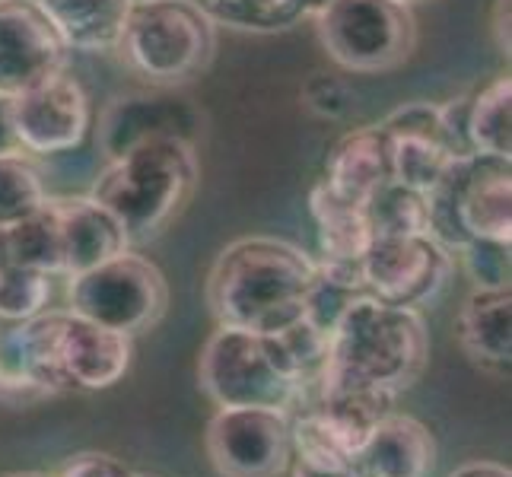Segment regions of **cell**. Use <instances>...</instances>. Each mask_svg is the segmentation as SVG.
Masks as SVG:
<instances>
[{
    "instance_id": "1",
    "label": "cell",
    "mask_w": 512,
    "mask_h": 477,
    "mask_svg": "<svg viewBox=\"0 0 512 477\" xmlns=\"http://www.w3.org/2000/svg\"><path fill=\"white\" fill-rule=\"evenodd\" d=\"M430 363V331L420 309L360 293L331 328L319 392H366L398 401Z\"/></svg>"
},
{
    "instance_id": "2",
    "label": "cell",
    "mask_w": 512,
    "mask_h": 477,
    "mask_svg": "<svg viewBox=\"0 0 512 477\" xmlns=\"http://www.w3.org/2000/svg\"><path fill=\"white\" fill-rule=\"evenodd\" d=\"M315 277V258L274 236L229 242L207 274V306L217 325L277 334L299 322Z\"/></svg>"
},
{
    "instance_id": "3",
    "label": "cell",
    "mask_w": 512,
    "mask_h": 477,
    "mask_svg": "<svg viewBox=\"0 0 512 477\" xmlns=\"http://www.w3.org/2000/svg\"><path fill=\"white\" fill-rule=\"evenodd\" d=\"M201 182L194 144L153 140L115 159H105L90 198L121 223L131 245L150 242L182 214Z\"/></svg>"
},
{
    "instance_id": "4",
    "label": "cell",
    "mask_w": 512,
    "mask_h": 477,
    "mask_svg": "<svg viewBox=\"0 0 512 477\" xmlns=\"http://www.w3.org/2000/svg\"><path fill=\"white\" fill-rule=\"evenodd\" d=\"M115 51L134 77L179 90L214 61L217 26L191 0H134Z\"/></svg>"
},
{
    "instance_id": "5",
    "label": "cell",
    "mask_w": 512,
    "mask_h": 477,
    "mask_svg": "<svg viewBox=\"0 0 512 477\" xmlns=\"http://www.w3.org/2000/svg\"><path fill=\"white\" fill-rule=\"evenodd\" d=\"M430 236L458 252L471 239L512 242V166L497 156H458L427 191Z\"/></svg>"
},
{
    "instance_id": "6",
    "label": "cell",
    "mask_w": 512,
    "mask_h": 477,
    "mask_svg": "<svg viewBox=\"0 0 512 477\" xmlns=\"http://www.w3.org/2000/svg\"><path fill=\"white\" fill-rule=\"evenodd\" d=\"M322 48L347 74H382L414 55L417 20L401 0H328L315 10Z\"/></svg>"
},
{
    "instance_id": "7",
    "label": "cell",
    "mask_w": 512,
    "mask_h": 477,
    "mask_svg": "<svg viewBox=\"0 0 512 477\" xmlns=\"http://www.w3.org/2000/svg\"><path fill=\"white\" fill-rule=\"evenodd\" d=\"M67 309L137 338L166 315L169 284L150 258L128 249L90 271L67 277Z\"/></svg>"
},
{
    "instance_id": "8",
    "label": "cell",
    "mask_w": 512,
    "mask_h": 477,
    "mask_svg": "<svg viewBox=\"0 0 512 477\" xmlns=\"http://www.w3.org/2000/svg\"><path fill=\"white\" fill-rule=\"evenodd\" d=\"M201 392L217 408H280L296 411L303 392L280 373L264 334L217 325L198 360Z\"/></svg>"
},
{
    "instance_id": "9",
    "label": "cell",
    "mask_w": 512,
    "mask_h": 477,
    "mask_svg": "<svg viewBox=\"0 0 512 477\" xmlns=\"http://www.w3.org/2000/svg\"><path fill=\"white\" fill-rule=\"evenodd\" d=\"M379 125L392 153V179L414 191L427 194L458 156H468L458 125V99L446 105L408 102Z\"/></svg>"
},
{
    "instance_id": "10",
    "label": "cell",
    "mask_w": 512,
    "mask_h": 477,
    "mask_svg": "<svg viewBox=\"0 0 512 477\" xmlns=\"http://www.w3.org/2000/svg\"><path fill=\"white\" fill-rule=\"evenodd\" d=\"M455 271V252L430 233L373 239L363 255V293L392 306L423 309L443 293Z\"/></svg>"
},
{
    "instance_id": "11",
    "label": "cell",
    "mask_w": 512,
    "mask_h": 477,
    "mask_svg": "<svg viewBox=\"0 0 512 477\" xmlns=\"http://www.w3.org/2000/svg\"><path fill=\"white\" fill-rule=\"evenodd\" d=\"M204 449L220 477H280L290 468V411L217 408Z\"/></svg>"
},
{
    "instance_id": "12",
    "label": "cell",
    "mask_w": 512,
    "mask_h": 477,
    "mask_svg": "<svg viewBox=\"0 0 512 477\" xmlns=\"http://www.w3.org/2000/svg\"><path fill=\"white\" fill-rule=\"evenodd\" d=\"M16 147L32 156H61L77 150L93 125L90 96L67 70L45 77L10 99Z\"/></svg>"
},
{
    "instance_id": "13",
    "label": "cell",
    "mask_w": 512,
    "mask_h": 477,
    "mask_svg": "<svg viewBox=\"0 0 512 477\" xmlns=\"http://www.w3.org/2000/svg\"><path fill=\"white\" fill-rule=\"evenodd\" d=\"M204 131V115L191 99L175 90L115 96L99 118V150L115 159L153 140H185L194 144Z\"/></svg>"
},
{
    "instance_id": "14",
    "label": "cell",
    "mask_w": 512,
    "mask_h": 477,
    "mask_svg": "<svg viewBox=\"0 0 512 477\" xmlns=\"http://www.w3.org/2000/svg\"><path fill=\"white\" fill-rule=\"evenodd\" d=\"M67 45L35 0L0 4V96L13 99L67 70Z\"/></svg>"
},
{
    "instance_id": "15",
    "label": "cell",
    "mask_w": 512,
    "mask_h": 477,
    "mask_svg": "<svg viewBox=\"0 0 512 477\" xmlns=\"http://www.w3.org/2000/svg\"><path fill=\"white\" fill-rule=\"evenodd\" d=\"M58 217L61 233V255H64V277H74L96 268L121 252L131 249L128 233L121 223L90 194L77 198H48Z\"/></svg>"
},
{
    "instance_id": "16",
    "label": "cell",
    "mask_w": 512,
    "mask_h": 477,
    "mask_svg": "<svg viewBox=\"0 0 512 477\" xmlns=\"http://www.w3.org/2000/svg\"><path fill=\"white\" fill-rule=\"evenodd\" d=\"M436 462V439L423 420L388 411L353 458L357 477H427Z\"/></svg>"
},
{
    "instance_id": "17",
    "label": "cell",
    "mask_w": 512,
    "mask_h": 477,
    "mask_svg": "<svg viewBox=\"0 0 512 477\" xmlns=\"http://www.w3.org/2000/svg\"><path fill=\"white\" fill-rule=\"evenodd\" d=\"M465 357L487 373L509 376L512 360V293L509 287H474L455 318Z\"/></svg>"
},
{
    "instance_id": "18",
    "label": "cell",
    "mask_w": 512,
    "mask_h": 477,
    "mask_svg": "<svg viewBox=\"0 0 512 477\" xmlns=\"http://www.w3.org/2000/svg\"><path fill=\"white\" fill-rule=\"evenodd\" d=\"M322 182L331 191H338L341 198L366 207V201L382 185L392 182V153H388V137L382 125L347 131L325 159Z\"/></svg>"
},
{
    "instance_id": "19",
    "label": "cell",
    "mask_w": 512,
    "mask_h": 477,
    "mask_svg": "<svg viewBox=\"0 0 512 477\" xmlns=\"http://www.w3.org/2000/svg\"><path fill=\"white\" fill-rule=\"evenodd\" d=\"M67 51L105 55L115 51L134 0H35Z\"/></svg>"
},
{
    "instance_id": "20",
    "label": "cell",
    "mask_w": 512,
    "mask_h": 477,
    "mask_svg": "<svg viewBox=\"0 0 512 477\" xmlns=\"http://www.w3.org/2000/svg\"><path fill=\"white\" fill-rule=\"evenodd\" d=\"M309 214L315 223L322 264H363V255L373 242L363 204L341 198L319 179L309 191Z\"/></svg>"
},
{
    "instance_id": "21",
    "label": "cell",
    "mask_w": 512,
    "mask_h": 477,
    "mask_svg": "<svg viewBox=\"0 0 512 477\" xmlns=\"http://www.w3.org/2000/svg\"><path fill=\"white\" fill-rule=\"evenodd\" d=\"M458 125L468 153L512 159V80L493 77L487 86L458 99Z\"/></svg>"
},
{
    "instance_id": "22",
    "label": "cell",
    "mask_w": 512,
    "mask_h": 477,
    "mask_svg": "<svg viewBox=\"0 0 512 477\" xmlns=\"http://www.w3.org/2000/svg\"><path fill=\"white\" fill-rule=\"evenodd\" d=\"M0 264H16V268L42 271L48 277H64L61 233L51 201H45L35 214L23 217L20 223L0 229Z\"/></svg>"
},
{
    "instance_id": "23",
    "label": "cell",
    "mask_w": 512,
    "mask_h": 477,
    "mask_svg": "<svg viewBox=\"0 0 512 477\" xmlns=\"http://www.w3.org/2000/svg\"><path fill=\"white\" fill-rule=\"evenodd\" d=\"M214 26L236 32H284L312 16V0H191Z\"/></svg>"
},
{
    "instance_id": "24",
    "label": "cell",
    "mask_w": 512,
    "mask_h": 477,
    "mask_svg": "<svg viewBox=\"0 0 512 477\" xmlns=\"http://www.w3.org/2000/svg\"><path fill=\"white\" fill-rule=\"evenodd\" d=\"M366 217H369V229H373V239L430 233L427 194L401 185L395 179L382 185L373 198L366 201Z\"/></svg>"
},
{
    "instance_id": "25",
    "label": "cell",
    "mask_w": 512,
    "mask_h": 477,
    "mask_svg": "<svg viewBox=\"0 0 512 477\" xmlns=\"http://www.w3.org/2000/svg\"><path fill=\"white\" fill-rule=\"evenodd\" d=\"M45 201L42 172L32 166V159L23 150L0 156V229L35 214Z\"/></svg>"
},
{
    "instance_id": "26",
    "label": "cell",
    "mask_w": 512,
    "mask_h": 477,
    "mask_svg": "<svg viewBox=\"0 0 512 477\" xmlns=\"http://www.w3.org/2000/svg\"><path fill=\"white\" fill-rule=\"evenodd\" d=\"M51 280L42 271L0 264V322H26L51 306Z\"/></svg>"
},
{
    "instance_id": "27",
    "label": "cell",
    "mask_w": 512,
    "mask_h": 477,
    "mask_svg": "<svg viewBox=\"0 0 512 477\" xmlns=\"http://www.w3.org/2000/svg\"><path fill=\"white\" fill-rule=\"evenodd\" d=\"M455 261L474 280V287H509V245L471 239L455 252Z\"/></svg>"
},
{
    "instance_id": "28",
    "label": "cell",
    "mask_w": 512,
    "mask_h": 477,
    "mask_svg": "<svg viewBox=\"0 0 512 477\" xmlns=\"http://www.w3.org/2000/svg\"><path fill=\"white\" fill-rule=\"evenodd\" d=\"M299 96H303L309 112H315L319 118H328V121L347 118L353 112V90L334 74H312L303 83V93Z\"/></svg>"
},
{
    "instance_id": "29",
    "label": "cell",
    "mask_w": 512,
    "mask_h": 477,
    "mask_svg": "<svg viewBox=\"0 0 512 477\" xmlns=\"http://www.w3.org/2000/svg\"><path fill=\"white\" fill-rule=\"evenodd\" d=\"M51 477H134V471L109 452H77Z\"/></svg>"
},
{
    "instance_id": "30",
    "label": "cell",
    "mask_w": 512,
    "mask_h": 477,
    "mask_svg": "<svg viewBox=\"0 0 512 477\" xmlns=\"http://www.w3.org/2000/svg\"><path fill=\"white\" fill-rule=\"evenodd\" d=\"M290 477H357L353 465H319V462H303V458H290Z\"/></svg>"
},
{
    "instance_id": "31",
    "label": "cell",
    "mask_w": 512,
    "mask_h": 477,
    "mask_svg": "<svg viewBox=\"0 0 512 477\" xmlns=\"http://www.w3.org/2000/svg\"><path fill=\"white\" fill-rule=\"evenodd\" d=\"M449 477H512V471L503 462H490V458H474V462L458 465Z\"/></svg>"
},
{
    "instance_id": "32",
    "label": "cell",
    "mask_w": 512,
    "mask_h": 477,
    "mask_svg": "<svg viewBox=\"0 0 512 477\" xmlns=\"http://www.w3.org/2000/svg\"><path fill=\"white\" fill-rule=\"evenodd\" d=\"M490 32H493V42H497L500 55L509 58V0H497L493 7V20H490Z\"/></svg>"
},
{
    "instance_id": "33",
    "label": "cell",
    "mask_w": 512,
    "mask_h": 477,
    "mask_svg": "<svg viewBox=\"0 0 512 477\" xmlns=\"http://www.w3.org/2000/svg\"><path fill=\"white\" fill-rule=\"evenodd\" d=\"M16 134H13V118H10V99L0 96V156L16 153Z\"/></svg>"
},
{
    "instance_id": "34",
    "label": "cell",
    "mask_w": 512,
    "mask_h": 477,
    "mask_svg": "<svg viewBox=\"0 0 512 477\" xmlns=\"http://www.w3.org/2000/svg\"><path fill=\"white\" fill-rule=\"evenodd\" d=\"M4 477H51V474H42V471H13V474H4Z\"/></svg>"
},
{
    "instance_id": "35",
    "label": "cell",
    "mask_w": 512,
    "mask_h": 477,
    "mask_svg": "<svg viewBox=\"0 0 512 477\" xmlns=\"http://www.w3.org/2000/svg\"><path fill=\"white\" fill-rule=\"evenodd\" d=\"M401 4H408V7H414V4H427V0H401Z\"/></svg>"
},
{
    "instance_id": "36",
    "label": "cell",
    "mask_w": 512,
    "mask_h": 477,
    "mask_svg": "<svg viewBox=\"0 0 512 477\" xmlns=\"http://www.w3.org/2000/svg\"><path fill=\"white\" fill-rule=\"evenodd\" d=\"M134 477H156V474H137V471H134Z\"/></svg>"
},
{
    "instance_id": "37",
    "label": "cell",
    "mask_w": 512,
    "mask_h": 477,
    "mask_svg": "<svg viewBox=\"0 0 512 477\" xmlns=\"http://www.w3.org/2000/svg\"><path fill=\"white\" fill-rule=\"evenodd\" d=\"M0 4H4V0H0Z\"/></svg>"
}]
</instances>
